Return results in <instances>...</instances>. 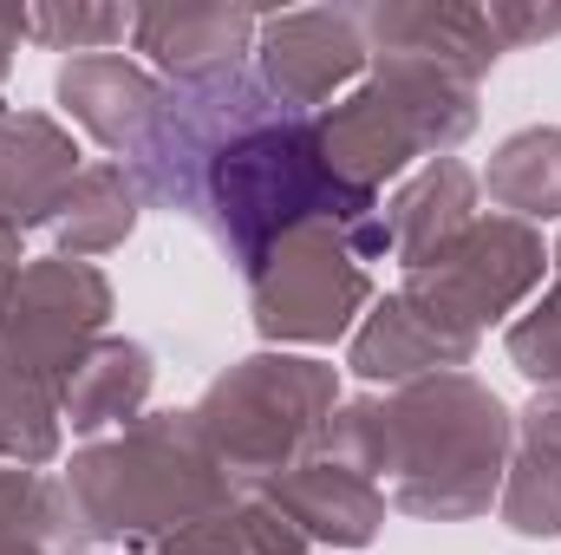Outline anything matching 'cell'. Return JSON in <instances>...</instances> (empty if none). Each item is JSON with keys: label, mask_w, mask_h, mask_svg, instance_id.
<instances>
[{"label": "cell", "mask_w": 561, "mask_h": 555, "mask_svg": "<svg viewBox=\"0 0 561 555\" xmlns=\"http://www.w3.org/2000/svg\"><path fill=\"white\" fill-rule=\"evenodd\" d=\"M516 451V412L477 373H437L399 393L340 399L320 457L373 477L392 510L424 523L490 517Z\"/></svg>", "instance_id": "1"}, {"label": "cell", "mask_w": 561, "mask_h": 555, "mask_svg": "<svg viewBox=\"0 0 561 555\" xmlns=\"http://www.w3.org/2000/svg\"><path fill=\"white\" fill-rule=\"evenodd\" d=\"M79 536L92 550H157L163 536L203 523L209 510L236 503L242 490L203 444L196 412H144L138 424L92 438L59 471Z\"/></svg>", "instance_id": "2"}, {"label": "cell", "mask_w": 561, "mask_h": 555, "mask_svg": "<svg viewBox=\"0 0 561 555\" xmlns=\"http://www.w3.org/2000/svg\"><path fill=\"white\" fill-rule=\"evenodd\" d=\"M183 216L196 229H209V242L249 275L287 229L300 223H366L379 216V196L353 190L333 177L327 150H320V118H268L236 144H222L209 157V170L196 177Z\"/></svg>", "instance_id": "3"}, {"label": "cell", "mask_w": 561, "mask_h": 555, "mask_svg": "<svg viewBox=\"0 0 561 555\" xmlns=\"http://www.w3.org/2000/svg\"><path fill=\"white\" fill-rule=\"evenodd\" d=\"M483 86L450 79L419 59H373V72L320 112V150L340 183L379 196L386 183L412 177V163L450 157L457 144L477 132Z\"/></svg>", "instance_id": "4"}, {"label": "cell", "mask_w": 561, "mask_h": 555, "mask_svg": "<svg viewBox=\"0 0 561 555\" xmlns=\"http://www.w3.org/2000/svg\"><path fill=\"white\" fill-rule=\"evenodd\" d=\"M333 406H340V373L327 360L262 347L236 360L229 373H216L190 412H196L203 444L216 451V464L229 471V484L262 490L287 477L294 464L320 457Z\"/></svg>", "instance_id": "5"}, {"label": "cell", "mask_w": 561, "mask_h": 555, "mask_svg": "<svg viewBox=\"0 0 561 555\" xmlns=\"http://www.w3.org/2000/svg\"><path fill=\"white\" fill-rule=\"evenodd\" d=\"M373 301L379 287H373V262L353 249V223H300L249 269L255 333L280 353L353 340Z\"/></svg>", "instance_id": "6"}, {"label": "cell", "mask_w": 561, "mask_h": 555, "mask_svg": "<svg viewBox=\"0 0 561 555\" xmlns=\"http://www.w3.org/2000/svg\"><path fill=\"white\" fill-rule=\"evenodd\" d=\"M268 118H287V105L262 86L255 59H249V66H229V72H216V79L163 86L150 132H144V144L125 157V170L138 177V190H144V209L183 216V203H190L196 177L209 170V157H216L222 144H236L242 132L268 125ZM294 118H300V112H294Z\"/></svg>", "instance_id": "7"}, {"label": "cell", "mask_w": 561, "mask_h": 555, "mask_svg": "<svg viewBox=\"0 0 561 555\" xmlns=\"http://www.w3.org/2000/svg\"><path fill=\"white\" fill-rule=\"evenodd\" d=\"M542 275H549L542 229L483 209L463 236H450L437 256H424L419 269H399V287L412 301H424L431 314H444L450 327L483 340L496 320L510 327L529 307V294L542 287Z\"/></svg>", "instance_id": "8"}, {"label": "cell", "mask_w": 561, "mask_h": 555, "mask_svg": "<svg viewBox=\"0 0 561 555\" xmlns=\"http://www.w3.org/2000/svg\"><path fill=\"white\" fill-rule=\"evenodd\" d=\"M112 327V281L99 262H66V256H39L0 294V366L39 380V386H66V373L105 340Z\"/></svg>", "instance_id": "9"}, {"label": "cell", "mask_w": 561, "mask_h": 555, "mask_svg": "<svg viewBox=\"0 0 561 555\" xmlns=\"http://www.w3.org/2000/svg\"><path fill=\"white\" fill-rule=\"evenodd\" d=\"M255 72L287 112L320 118L327 105H340L366 72H373V46L359 26V7H287L262 13L255 33Z\"/></svg>", "instance_id": "10"}, {"label": "cell", "mask_w": 561, "mask_h": 555, "mask_svg": "<svg viewBox=\"0 0 561 555\" xmlns=\"http://www.w3.org/2000/svg\"><path fill=\"white\" fill-rule=\"evenodd\" d=\"M359 26L373 59H419L470 86H483L510 53L490 26V7H470V0H373L359 7Z\"/></svg>", "instance_id": "11"}, {"label": "cell", "mask_w": 561, "mask_h": 555, "mask_svg": "<svg viewBox=\"0 0 561 555\" xmlns=\"http://www.w3.org/2000/svg\"><path fill=\"white\" fill-rule=\"evenodd\" d=\"M477 347H483L477 333L450 327L444 314H431V307L412 301L405 287H392V294L373 301L366 320L353 327L346 366H353V380L399 393V386H419V380H437V373H463V366L477 360Z\"/></svg>", "instance_id": "12"}, {"label": "cell", "mask_w": 561, "mask_h": 555, "mask_svg": "<svg viewBox=\"0 0 561 555\" xmlns=\"http://www.w3.org/2000/svg\"><path fill=\"white\" fill-rule=\"evenodd\" d=\"M262 7H229V0H176V7H138L131 46L163 86L216 79L229 66L255 59Z\"/></svg>", "instance_id": "13"}, {"label": "cell", "mask_w": 561, "mask_h": 555, "mask_svg": "<svg viewBox=\"0 0 561 555\" xmlns=\"http://www.w3.org/2000/svg\"><path fill=\"white\" fill-rule=\"evenodd\" d=\"M157 99H163V79L131 53H79L53 72V105L118 163L144 144Z\"/></svg>", "instance_id": "14"}, {"label": "cell", "mask_w": 561, "mask_h": 555, "mask_svg": "<svg viewBox=\"0 0 561 555\" xmlns=\"http://www.w3.org/2000/svg\"><path fill=\"white\" fill-rule=\"evenodd\" d=\"M79 170H85V150L53 112L0 105V223H13L20 236L46 229L66 190L79 183Z\"/></svg>", "instance_id": "15"}, {"label": "cell", "mask_w": 561, "mask_h": 555, "mask_svg": "<svg viewBox=\"0 0 561 555\" xmlns=\"http://www.w3.org/2000/svg\"><path fill=\"white\" fill-rule=\"evenodd\" d=\"M262 497L275 503L280 517L313 543V555H340V550H366L386 530V490L333 457H307L287 477L262 484Z\"/></svg>", "instance_id": "16"}, {"label": "cell", "mask_w": 561, "mask_h": 555, "mask_svg": "<svg viewBox=\"0 0 561 555\" xmlns=\"http://www.w3.org/2000/svg\"><path fill=\"white\" fill-rule=\"evenodd\" d=\"M483 183L463 157H431L412 177H399L392 203H379L386 229H392V262L399 269H419L424 256H437L450 236H463L483 209Z\"/></svg>", "instance_id": "17"}, {"label": "cell", "mask_w": 561, "mask_h": 555, "mask_svg": "<svg viewBox=\"0 0 561 555\" xmlns=\"http://www.w3.org/2000/svg\"><path fill=\"white\" fill-rule=\"evenodd\" d=\"M150 386H157V366H150V347L144 340H118L105 333L59 386V424H72V438H112L125 424H138L150 412Z\"/></svg>", "instance_id": "18"}, {"label": "cell", "mask_w": 561, "mask_h": 555, "mask_svg": "<svg viewBox=\"0 0 561 555\" xmlns=\"http://www.w3.org/2000/svg\"><path fill=\"white\" fill-rule=\"evenodd\" d=\"M496 517L510 536H561V393H536L516 412V451L503 471Z\"/></svg>", "instance_id": "19"}, {"label": "cell", "mask_w": 561, "mask_h": 555, "mask_svg": "<svg viewBox=\"0 0 561 555\" xmlns=\"http://www.w3.org/2000/svg\"><path fill=\"white\" fill-rule=\"evenodd\" d=\"M138 216H144L138 177H131L118 157H99V163L79 170V183L66 190V203H59V216L46 223V236H53V256H66V262H99V256H112V249L131 242Z\"/></svg>", "instance_id": "20"}, {"label": "cell", "mask_w": 561, "mask_h": 555, "mask_svg": "<svg viewBox=\"0 0 561 555\" xmlns=\"http://www.w3.org/2000/svg\"><path fill=\"white\" fill-rule=\"evenodd\" d=\"M483 196L496 216L516 223H561V125H523L490 150V163L477 170Z\"/></svg>", "instance_id": "21"}, {"label": "cell", "mask_w": 561, "mask_h": 555, "mask_svg": "<svg viewBox=\"0 0 561 555\" xmlns=\"http://www.w3.org/2000/svg\"><path fill=\"white\" fill-rule=\"evenodd\" d=\"M150 555H313V543L280 517L262 490H242L236 503L209 510L203 523L163 536Z\"/></svg>", "instance_id": "22"}, {"label": "cell", "mask_w": 561, "mask_h": 555, "mask_svg": "<svg viewBox=\"0 0 561 555\" xmlns=\"http://www.w3.org/2000/svg\"><path fill=\"white\" fill-rule=\"evenodd\" d=\"M13 543H46L59 555H79V517H72V497L53 471H20V464H0V550Z\"/></svg>", "instance_id": "23"}, {"label": "cell", "mask_w": 561, "mask_h": 555, "mask_svg": "<svg viewBox=\"0 0 561 555\" xmlns=\"http://www.w3.org/2000/svg\"><path fill=\"white\" fill-rule=\"evenodd\" d=\"M59 393L0 366V464H20V471H46L59 464Z\"/></svg>", "instance_id": "24"}, {"label": "cell", "mask_w": 561, "mask_h": 555, "mask_svg": "<svg viewBox=\"0 0 561 555\" xmlns=\"http://www.w3.org/2000/svg\"><path fill=\"white\" fill-rule=\"evenodd\" d=\"M138 7H105V0H53V7H26V39L46 53H125Z\"/></svg>", "instance_id": "25"}, {"label": "cell", "mask_w": 561, "mask_h": 555, "mask_svg": "<svg viewBox=\"0 0 561 555\" xmlns=\"http://www.w3.org/2000/svg\"><path fill=\"white\" fill-rule=\"evenodd\" d=\"M503 347L536 393H561V275L503 327Z\"/></svg>", "instance_id": "26"}, {"label": "cell", "mask_w": 561, "mask_h": 555, "mask_svg": "<svg viewBox=\"0 0 561 555\" xmlns=\"http://www.w3.org/2000/svg\"><path fill=\"white\" fill-rule=\"evenodd\" d=\"M490 26L503 46H536L561 39V7H523V0H490Z\"/></svg>", "instance_id": "27"}, {"label": "cell", "mask_w": 561, "mask_h": 555, "mask_svg": "<svg viewBox=\"0 0 561 555\" xmlns=\"http://www.w3.org/2000/svg\"><path fill=\"white\" fill-rule=\"evenodd\" d=\"M20 39H26V7H0V86H7V72H13Z\"/></svg>", "instance_id": "28"}, {"label": "cell", "mask_w": 561, "mask_h": 555, "mask_svg": "<svg viewBox=\"0 0 561 555\" xmlns=\"http://www.w3.org/2000/svg\"><path fill=\"white\" fill-rule=\"evenodd\" d=\"M0 555H59V550H46V543H13V550H0Z\"/></svg>", "instance_id": "29"}, {"label": "cell", "mask_w": 561, "mask_h": 555, "mask_svg": "<svg viewBox=\"0 0 561 555\" xmlns=\"http://www.w3.org/2000/svg\"><path fill=\"white\" fill-rule=\"evenodd\" d=\"M549 275H561V236H556V249H549Z\"/></svg>", "instance_id": "30"}, {"label": "cell", "mask_w": 561, "mask_h": 555, "mask_svg": "<svg viewBox=\"0 0 561 555\" xmlns=\"http://www.w3.org/2000/svg\"><path fill=\"white\" fill-rule=\"evenodd\" d=\"M99 555H105V550H99Z\"/></svg>", "instance_id": "31"}]
</instances>
